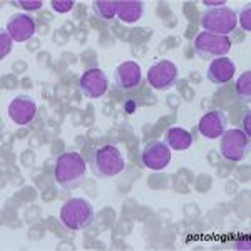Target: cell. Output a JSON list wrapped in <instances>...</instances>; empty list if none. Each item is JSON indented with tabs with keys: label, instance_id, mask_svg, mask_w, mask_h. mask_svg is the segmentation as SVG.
I'll return each mask as SVG.
<instances>
[{
	"label": "cell",
	"instance_id": "cell-15",
	"mask_svg": "<svg viewBox=\"0 0 251 251\" xmlns=\"http://www.w3.org/2000/svg\"><path fill=\"white\" fill-rule=\"evenodd\" d=\"M144 15V2L141 0H117V17L124 24H134Z\"/></svg>",
	"mask_w": 251,
	"mask_h": 251
},
{
	"label": "cell",
	"instance_id": "cell-13",
	"mask_svg": "<svg viewBox=\"0 0 251 251\" xmlns=\"http://www.w3.org/2000/svg\"><path fill=\"white\" fill-rule=\"evenodd\" d=\"M37 24L35 19L27 14H15L7 20V32L15 42H25L35 35Z\"/></svg>",
	"mask_w": 251,
	"mask_h": 251
},
{
	"label": "cell",
	"instance_id": "cell-17",
	"mask_svg": "<svg viewBox=\"0 0 251 251\" xmlns=\"http://www.w3.org/2000/svg\"><path fill=\"white\" fill-rule=\"evenodd\" d=\"M92 10L100 20H112L117 15V0H96L92 2Z\"/></svg>",
	"mask_w": 251,
	"mask_h": 251
},
{
	"label": "cell",
	"instance_id": "cell-24",
	"mask_svg": "<svg viewBox=\"0 0 251 251\" xmlns=\"http://www.w3.org/2000/svg\"><path fill=\"white\" fill-rule=\"evenodd\" d=\"M250 119H251V116H250V114H246V116H245V119H243V129H245L243 132H245L246 136H250V134H251V132H250Z\"/></svg>",
	"mask_w": 251,
	"mask_h": 251
},
{
	"label": "cell",
	"instance_id": "cell-22",
	"mask_svg": "<svg viewBox=\"0 0 251 251\" xmlns=\"http://www.w3.org/2000/svg\"><path fill=\"white\" fill-rule=\"evenodd\" d=\"M250 15H251V9L250 7H246V9L241 10V15H240V24L241 27L245 29L246 32L251 30V24H250Z\"/></svg>",
	"mask_w": 251,
	"mask_h": 251
},
{
	"label": "cell",
	"instance_id": "cell-2",
	"mask_svg": "<svg viewBox=\"0 0 251 251\" xmlns=\"http://www.w3.org/2000/svg\"><path fill=\"white\" fill-rule=\"evenodd\" d=\"M59 221L69 231H84L94 223V208L87 200L72 198L60 208Z\"/></svg>",
	"mask_w": 251,
	"mask_h": 251
},
{
	"label": "cell",
	"instance_id": "cell-9",
	"mask_svg": "<svg viewBox=\"0 0 251 251\" xmlns=\"http://www.w3.org/2000/svg\"><path fill=\"white\" fill-rule=\"evenodd\" d=\"M79 89L82 96L87 97V99H99L109 89L107 74L99 67L87 69L79 79Z\"/></svg>",
	"mask_w": 251,
	"mask_h": 251
},
{
	"label": "cell",
	"instance_id": "cell-5",
	"mask_svg": "<svg viewBox=\"0 0 251 251\" xmlns=\"http://www.w3.org/2000/svg\"><path fill=\"white\" fill-rule=\"evenodd\" d=\"M200 22L206 32H211L216 35H228L236 29L238 15L229 7H216V9L204 10L201 14Z\"/></svg>",
	"mask_w": 251,
	"mask_h": 251
},
{
	"label": "cell",
	"instance_id": "cell-8",
	"mask_svg": "<svg viewBox=\"0 0 251 251\" xmlns=\"http://www.w3.org/2000/svg\"><path fill=\"white\" fill-rule=\"evenodd\" d=\"M148 82L156 91H168L177 82V67L171 60H157L148 71Z\"/></svg>",
	"mask_w": 251,
	"mask_h": 251
},
{
	"label": "cell",
	"instance_id": "cell-1",
	"mask_svg": "<svg viewBox=\"0 0 251 251\" xmlns=\"http://www.w3.org/2000/svg\"><path fill=\"white\" fill-rule=\"evenodd\" d=\"M54 179L62 189H77L86 181V161L75 151L62 152L55 161Z\"/></svg>",
	"mask_w": 251,
	"mask_h": 251
},
{
	"label": "cell",
	"instance_id": "cell-21",
	"mask_svg": "<svg viewBox=\"0 0 251 251\" xmlns=\"http://www.w3.org/2000/svg\"><path fill=\"white\" fill-rule=\"evenodd\" d=\"M14 5H19L25 10H39L42 7V2L40 0H19V2H12Z\"/></svg>",
	"mask_w": 251,
	"mask_h": 251
},
{
	"label": "cell",
	"instance_id": "cell-3",
	"mask_svg": "<svg viewBox=\"0 0 251 251\" xmlns=\"http://www.w3.org/2000/svg\"><path fill=\"white\" fill-rule=\"evenodd\" d=\"M89 166H91V171L96 177H99V179H109V177H114L119 173L124 171L126 161L116 146L106 144L97 148L92 152L91 159H89Z\"/></svg>",
	"mask_w": 251,
	"mask_h": 251
},
{
	"label": "cell",
	"instance_id": "cell-6",
	"mask_svg": "<svg viewBox=\"0 0 251 251\" xmlns=\"http://www.w3.org/2000/svg\"><path fill=\"white\" fill-rule=\"evenodd\" d=\"M250 151V136H246L241 129L225 131L220 141V152L225 159L240 163Z\"/></svg>",
	"mask_w": 251,
	"mask_h": 251
},
{
	"label": "cell",
	"instance_id": "cell-25",
	"mask_svg": "<svg viewBox=\"0 0 251 251\" xmlns=\"http://www.w3.org/2000/svg\"><path fill=\"white\" fill-rule=\"evenodd\" d=\"M204 5H208L209 9H216V7H225L226 5V2L225 0H221V2H209V0H204Z\"/></svg>",
	"mask_w": 251,
	"mask_h": 251
},
{
	"label": "cell",
	"instance_id": "cell-19",
	"mask_svg": "<svg viewBox=\"0 0 251 251\" xmlns=\"http://www.w3.org/2000/svg\"><path fill=\"white\" fill-rule=\"evenodd\" d=\"M12 39L10 34L5 29L0 30V59H5V55L10 54L12 50Z\"/></svg>",
	"mask_w": 251,
	"mask_h": 251
},
{
	"label": "cell",
	"instance_id": "cell-23",
	"mask_svg": "<svg viewBox=\"0 0 251 251\" xmlns=\"http://www.w3.org/2000/svg\"><path fill=\"white\" fill-rule=\"evenodd\" d=\"M136 107H137V104H136V100H132V99H127L124 102V111L127 112V114H132V112H136Z\"/></svg>",
	"mask_w": 251,
	"mask_h": 251
},
{
	"label": "cell",
	"instance_id": "cell-14",
	"mask_svg": "<svg viewBox=\"0 0 251 251\" xmlns=\"http://www.w3.org/2000/svg\"><path fill=\"white\" fill-rule=\"evenodd\" d=\"M234 72H236V64L233 62V59L220 57L211 60V64H209L208 79L216 86H225L226 82L233 79Z\"/></svg>",
	"mask_w": 251,
	"mask_h": 251
},
{
	"label": "cell",
	"instance_id": "cell-16",
	"mask_svg": "<svg viewBox=\"0 0 251 251\" xmlns=\"http://www.w3.org/2000/svg\"><path fill=\"white\" fill-rule=\"evenodd\" d=\"M164 143L169 146V149H174V151H186L191 148L193 136L189 134V131L179 127V126H173L166 131Z\"/></svg>",
	"mask_w": 251,
	"mask_h": 251
},
{
	"label": "cell",
	"instance_id": "cell-11",
	"mask_svg": "<svg viewBox=\"0 0 251 251\" xmlns=\"http://www.w3.org/2000/svg\"><path fill=\"white\" fill-rule=\"evenodd\" d=\"M226 126H228V119L225 112L221 109H211L200 119L198 131L206 139H220L225 134Z\"/></svg>",
	"mask_w": 251,
	"mask_h": 251
},
{
	"label": "cell",
	"instance_id": "cell-10",
	"mask_svg": "<svg viewBox=\"0 0 251 251\" xmlns=\"http://www.w3.org/2000/svg\"><path fill=\"white\" fill-rule=\"evenodd\" d=\"M143 82L141 66L134 60H126L114 69V86L117 91L129 92L134 91Z\"/></svg>",
	"mask_w": 251,
	"mask_h": 251
},
{
	"label": "cell",
	"instance_id": "cell-7",
	"mask_svg": "<svg viewBox=\"0 0 251 251\" xmlns=\"http://www.w3.org/2000/svg\"><path fill=\"white\" fill-rule=\"evenodd\" d=\"M169 163H171V149L164 141H149L141 151V164L151 171H163Z\"/></svg>",
	"mask_w": 251,
	"mask_h": 251
},
{
	"label": "cell",
	"instance_id": "cell-4",
	"mask_svg": "<svg viewBox=\"0 0 251 251\" xmlns=\"http://www.w3.org/2000/svg\"><path fill=\"white\" fill-rule=\"evenodd\" d=\"M194 54L203 60H214L225 57L231 50V40L228 35H216L211 32H200L193 42Z\"/></svg>",
	"mask_w": 251,
	"mask_h": 251
},
{
	"label": "cell",
	"instance_id": "cell-18",
	"mask_svg": "<svg viewBox=\"0 0 251 251\" xmlns=\"http://www.w3.org/2000/svg\"><path fill=\"white\" fill-rule=\"evenodd\" d=\"M234 94L241 104H250L251 100V71H246L238 77L234 86Z\"/></svg>",
	"mask_w": 251,
	"mask_h": 251
},
{
	"label": "cell",
	"instance_id": "cell-12",
	"mask_svg": "<svg viewBox=\"0 0 251 251\" xmlns=\"http://www.w3.org/2000/svg\"><path fill=\"white\" fill-rule=\"evenodd\" d=\"M37 114V104L30 96H17L9 104V117L17 126H27Z\"/></svg>",
	"mask_w": 251,
	"mask_h": 251
},
{
	"label": "cell",
	"instance_id": "cell-20",
	"mask_svg": "<svg viewBox=\"0 0 251 251\" xmlns=\"http://www.w3.org/2000/svg\"><path fill=\"white\" fill-rule=\"evenodd\" d=\"M50 5H52V9L55 12H59V14H66V12H71L74 9L75 3L72 2V0H52Z\"/></svg>",
	"mask_w": 251,
	"mask_h": 251
}]
</instances>
